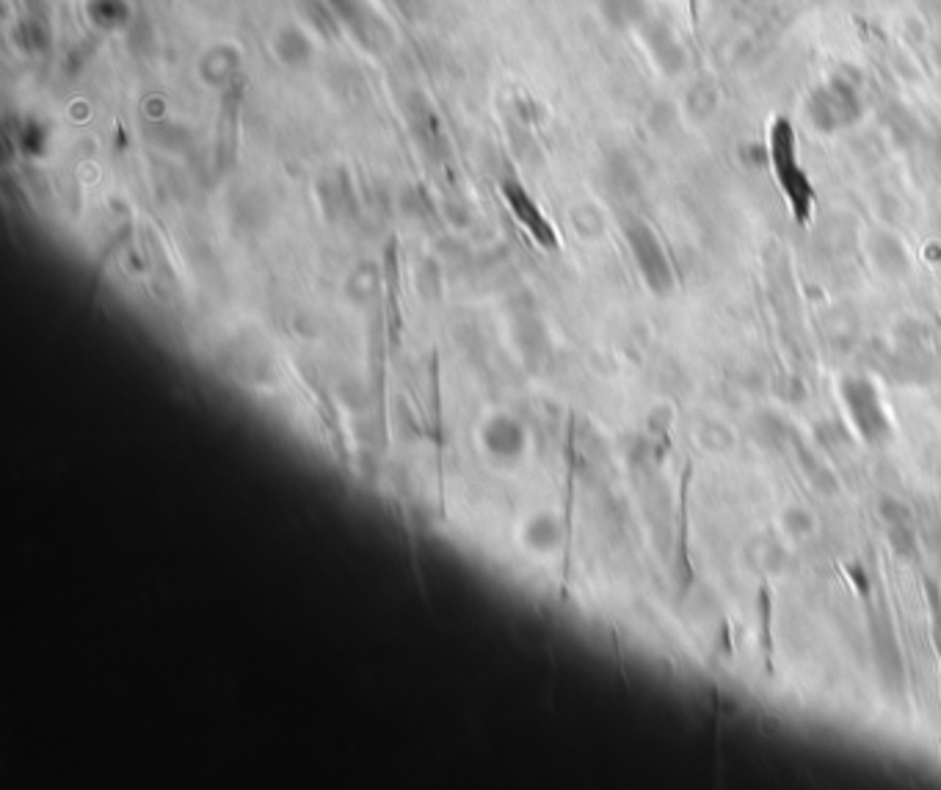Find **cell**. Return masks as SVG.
Here are the masks:
<instances>
[{
    "instance_id": "cell-1",
    "label": "cell",
    "mask_w": 941,
    "mask_h": 790,
    "mask_svg": "<svg viewBox=\"0 0 941 790\" xmlns=\"http://www.w3.org/2000/svg\"><path fill=\"white\" fill-rule=\"evenodd\" d=\"M771 164L795 221L798 225H806L809 216H812L814 191L801 160H798V139L788 119H776L771 128Z\"/></svg>"
},
{
    "instance_id": "cell-5",
    "label": "cell",
    "mask_w": 941,
    "mask_h": 790,
    "mask_svg": "<svg viewBox=\"0 0 941 790\" xmlns=\"http://www.w3.org/2000/svg\"><path fill=\"white\" fill-rule=\"evenodd\" d=\"M646 45H650L652 56L657 59V65L663 67L668 76H676V72H682L687 56H685V50H682L676 33L671 31L665 22L654 20V22H650V26H646Z\"/></svg>"
},
{
    "instance_id": "cell-8",
    "label": "cell",
    "mask_w": 941,
    "mask_h": 790,
    "mask_svg": "<svg viewBox=\"0 0 941 790\" xmlns=\"http://www.w3.org/2000/svg\"><path fill=\"white\" fill-rule=\"evenodd\" d=\"M605 6L616 26H638L646 20V0H605Z\"/></svg>"
},
{
    "instance_id": "cell-4",
    "label": "cell",
    "mask_w": 941,
    "mask_h": 790,
    "mask_svg": "<svg viewBox=\"0 0 941 790\" xmlns=\"http://www.w3.org/2000/svg\"><path fill=\"white\" fill-rule=\"evenodd\" d=\"M627 238L646 285H650L657 296H668L671 290H674V268H671L668 255H665L663 244L654 236L652 227H646L644 221H633V225L627 227Z\"/></svg>"
},
{
    "instance_id": "cell-7",
    "label": "cell",
    "mask_w": 941,
    "mask_h": 790,
    "mask_svg": "<svg viewBox=\"0 0 941 790\" xmlns=\"http://www.w3.org/2000/svg\"><path fill=\"white\" fill-rule=\"evenodd\" d=\"M872 257H875L878 266L889 274H900L905 271V266H909V263H905L903 246L889 236H878L875 240H872Z\"/></svg>"
},
{
    "instance_id": "cell-2",
    "label": "cell",
    "mask_w": 941,
    "mask_h": 790,
    "mask_svg": "<svg viewBox=\"0 0 941 790\" xmlns=\"http://www.w3.org/2000/svg\"><path fill=\"white\" fill-rule=\"evenodd\" d=\"M806 117L820 134H840L853 128L864 117L862 91L845 78L825 80L806 97Z\"/></svg>"
},
{
    "instance_id": "cell-9",
    "label": "cell",
    "mask_w": 941,
    "mask_h": 790,
    "mask_svg": "<svg viewBox=\"0 0 941 790\" xmlns=\"http://www.w3.org/2000/svg\"><path fill=\"white\" fill-rule=\"evenodd\" d=\"M937 61H939V67H941V39L937 42Z\"/></svg>"
},
{
    "instance_id": "cell-3",
    "label": "cell",
    "mask_w": 941,
    "mask_h": 790,
    "mask_svg": "<svg viewBox=\"0 0 941 790\" xmlns=\"http://www.w3.org/2000/svg\"><path fill=\"white\" fill-rule=\"evenodd\" d=\"M842 398H845V409L851 415L853 426L859 428L868 443H886L892 437V426L883 412L881 398H878L875 387L868 379H845L842 382Z\"/></svg>"
},
{
    "instance_id": "cell-6",
    "label": "cell",
    "mask_w": 941,
    "mask_h": 790,
    "mask_svg": "<svg viewBox=\"0 0 941 790\" xmlns=\"http://www.w3.org/2000/svg\"><path fill=\"white\" fill-rule=\"evenodd\" d=\"M503 191H506V199L511 203V208L516 210V216H519L522 225H525L527 230L533 233V238H536L538 244H544V246H555V230L547 225V219L538 214L536 205H533L531 199L525 197V191H522V188H516L514 182H508Z\"/></svg>"
}]
</instances>
